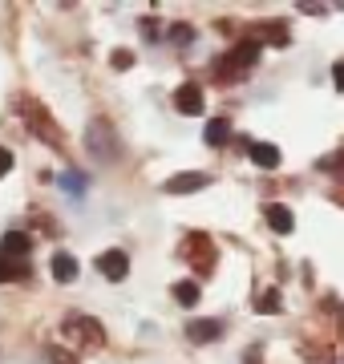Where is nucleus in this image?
<instances>
[{"label":"nucleus","instance_id":"nucleus-1","mask_svg":"<svg viewBox=\"0 0 344 364\" xmlns=\"http://www.w3.org/2000/svg\"><path fill=\"white\" fill-rule=\"evenodd\" d=\"M61 336L69 344H81V348H97V344H106V328L93 316H65L61 320Z\"/></svg>","mask_w":344,"mask_h":364},{"label":"nucleus","instance_id":"nucleus-2","mask_svg":"<svg viewBox=\"0 0 344 364\" xmlns=\"http://www.w3.org/2000/svg\"><path fill=\"white\" fill-rule=\"evenodd\" d=\"M21 114H25V126L33 134H37L41 142H49V146H61L65 138H61V130H57V122L49 117V109L41 102H33V97H21Z\"/></svg>","mask_w":344,"mask_h":364},{"label":"nucleus","instance_id":"nucleus-3","mask_svg":"<svg viewBox=\"0 0 344 364\" xmlns=\"http://www.w3.org/2000/svg\"><path fill=\"white\" fill-rule=\"evenodd\" d=\"M255 61H259V41H255V37H247V41H239L235 49L227 53V61L219 65V73H231V77H243V73H247V69H252Z\"/></svg>","mask_w":344,"mask_h":364},{"label":"nucleus","instance_id":"nucleus-4","mask_svg":"<svg viewBox=\"0 0 344 364\" xmlns=\"http://www.w3.org/2000/svg\"><path fill=\"white\" fill-rule=\"evenodd\" d=\"M85 142H90V150L97 158L106 154V158H118V138H114V130H109L106 122H93L90 134H85Z\"/></svg>","mask_w":344,"mask_h":364},{"label":"nucleus","instance_id":"nucleus-5","mask_svg":"<svg viewBox=\"0 0 344 364\" xmlns=\"http://www.w3.org/2000/svg\"><path fill=\"white\" fill-rule=\"evenodd\" d=\"M211 182V174H203V170H186V174H174V178L162 182V191L166 195H195V191H203Z\"/></svg>","mask_w":344,"mask_h":364},{"label":"nucleus","instance_id":"nucleus-6","mask_svg":"<svg viewBox=\"0 0 344 364\" xmlns=\"http://www.w3.org/2000/svg\"><path fill=\"white\" fill-rule=\"evenodd\" d=\"M97 272L118 284V279H126V275H130V255H126V251H118V247L102 251V255H97Z\"/></svg>","mask_w":344,"mask_h":364},{"label":"nucleus","instance_id":"nucleus-7","mask_svg":"<svg viewBox=\"0 0 344 364\" xmlns=\"http://www.w3.org/2000/svg\"><path fill=\"white\" fill-rule=\"evenodd\" d=\"M203 105H207V97H203V90L195 85V81H186V85L174 90V109H178V114H195L199 117Z\"/></svg>","mask_w":344,"mask_h":364},{"label":"nucleus","instance_id":"nucleus-8","mask_svg":"<svg viewBox=\"0 0 344 364\" xmlns=\"http://www.w3.org/2000/svg\"><path fill=\"white\" fill-rule=\"evenodd\" d=\"M219 336H223V320H190L186 324V340H195V344H215Z\"/></svg>","mask_w":344,"mask_h":364},{"label":"nucleus","instance_id":"nucleus-9","mask_svg":"<svg viewBox=\"0 0 344 364\" xmlns=\"http://www.w3.org/2000/svg\"><path fill=\"white\" fill-rule=\"evenodd\" d=\"M264 219H267V227L276 235H288L291 227H296V219H291V210L284 207V203H267L264 207Z\"/></svg>","mask_w":344,"mask_h":364},{"label":"nucleus","instance_id":"nucleus-10","mask_svg":"<svg viewBox=\"0 0 344 364\" xmlns=\"http://www.w3.org/2000/svg\"><path fill=\"white\" fill-rule=\"evenodd\" d=\"M0 255H4V259H13V255H28V251H33V239H28L25 231H9L4 235V239H0Z\"/></svg>","mask_w":344,"mask_h":364},{"label":"nucleus","instance_id":"nucleus-11","mask_svg":"<svg viewBox=\"0 0 344 364\" xmlns=\"http://www.w3.org/2000/svg\"><path fill=\"white\" fill-rule=\"evenodd\" d=\"M49 267H53L57 284H73V279H77V259H73V255H65V251H57Z\"/></svg>","mask_w":344,"mask_h":364},{"label":"nucleus","instance_id":"nucleus-12","mask_svg":"<svg viewBox=\"0 0 344 364\" xmlns=\"http://www.w3.org/2000/svg\"><path fill=\"white\" fill-rule=\"evenodd\" d=\"M203 138H207V146H227L231 142V122H227V117H211L207 130H203Z\"/></svg>","mask_w":344,"mask_h":364},{"label":"nucleus","instance_id":"nucleus-13","mask_svg":"<svg viewBox=\"0 0 344 364\" xmlns=\"http://www.w3.org/2000/svg\"><path fill=\"white\" fill-rule=\"evenodd\" d=\"M252 162L264 170H276L279 166V150L272 142H252Z\"/></svg>","mask_w":344,"mask_h":364},{"label":"nucleus","instance_id":"nucleus-14","mask_svg":"<svg viewBox=\"0 0 344 364\" xmlns=\"http://www.w3.org/2000/svg\"><path fill=\"white\" fill-rule=\"evenodd\" d=\"M174 299H178L183 308H195V304H199V284H195V279H183V284H174Z\"/></svg>","mask_w":344,"mask_h":364},{"label":"nucleus","instance_id":"nucleus-15","mask_svg":"<svg viewBox=\"0 0 344 364\" xmlns=\"http://www.w3.org/2000/svg\"><path fill=\"white\" fill-rule=\"evenodd\" d=\"M255 308H259V312H279V308H284V299H279V291L276 287H267V291H259V299H255Z\"/></svg>","mask_w":344,"mask_h":364},{"label":"nucleus","instance_id":"nucleus-16","mask_svg":"<svg viewBox=\"0 0 344 364\" xmlns=\"http://www.w3.org/2000/svg\"><path fill=\"white\" fill-rule=\"evenodd\" d=\"M259 37H264L267 45H288V28H284V21H272V25H264Z\"/></svg>","mask_w":344,"mask_h":364},{"label":"nucleus","instance_id":"nucleus-17","mask_svg":"<svg viewBox=\"0 0 344 364\" xmlns=\"http://www.w3.org/2000/svg\"><path fill=\"white\" fill-rule=\"evenodd\" d=\"M166 41H174V45H190V41H195V28L186 25V21H178V25L166 28Z\"/></svg>","mask_w":344,"mask_h":364},{"label":"nucleus","instance_id":"nucleus-18","mask_svg":"<svg viewBox=\"0 0 344 364\" xmlns=\"http://www.w3.org/2000/svg\"><path fill=\"white\" fill-rule=\"evenodd\" d=\"M85 174H81V170H65V174H61V186H65V191H73V195H85Z\"/></svg>","mask_w":344,"mask_h":364},{"label":"nucleus","instance_id":"nucleus-19","mask_svg":"<svg viewBox=\"0 0 344 364\" xmlns=\"http://www.w3.org/2000/svg\"><path fill=\"white\" fill-rule=\"evenodd\" d=\"M130 65H134V53H126V49L114 53V69H118V73H122V69H130Z\"/></svg>","mask_w":344,"mask_h":364},{"label":"nucleus","instance_id":"nucleus-20","mask_svg":"<svg viewBox=\"0 0 344 364\" xmlns=\"http://www.w3.org/2000/svg\"><path fill=\"white\" fill-rule=\"evenodd\" d=\"M320 170H344V154H332V158H320Z\"/></svg>","mask_w":344,"mask_h":364},{"label":"nucleus","instance_id":"nucleus-21","mask_svg":"<svg viewBox=\"0 0 344 364\" xmlns=\"http://www.w3.org/2000/svg\"><path fill=\"white\" fill-rule=\"evenodd\" d=\"M13 170V150H0V178Z\"/></svg>","mask_w":344,"mask_h":364},{"label":"nucleus","instance_id":"nucleus-22","mask_svg":"<svg viewBox=\"0 0 344 364\" xmlns=\"http://www.w3.org/2000/svg\"><path fill=\"white\" fill-rule=\"evenodd\" d=\"M332 81H336V90L344 93V61H336V65H332Z\"/></svg>","mask_w":344,"mask_h":364},{"label":"nucleus","instance_id":"nucleus-23","mask_svg":"<svg viewBox=\"0 0 344 364\" xmlns=\"http://www.w3.org/2000/svg\"><path fill=\"white\" fill-rule=\"evenodd\" d=\"M49 356H53V364H77V360H73V356H69V352H61V348H53V352H49Z\"/></svg>","mask_w":344,"mask_h":364},{"label":"nucleus","instance_id":"nucleus-24","mask_svg":"<svg viewBox=\"0 0 344 364\" xmlns=\"http://www.w3.org/2000/svg\"><path fill=\"white\" fill-rule=\"evenodd\" d=\"M300 13H312V16H324V13H328V9H324V4H300Z\"/></svg>","mask_w":344,"mask_h":364},{"label":"nucleus","instance_id":"nucleus-25","mask_svg":"<svg viewBox=\"0 0 344 364\" xmlns=\"http://www.w3.org/2000/svg\"><path fill=\"white\" fill-rule=\"evenodd\" d=\"M9 275H13V267H9V259H4V255H0V284H4Z\"/></svg>","mask_w":344,"mask_h":364}]
</instances>
